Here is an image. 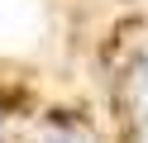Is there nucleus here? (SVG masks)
<instances>
[{"label":"nucleus","instance_id":"f257e3e1","mask_svg":"<svg viewBox=\"0 0 148 143\" xmlns=\"http://www.w3.org/2000/svg\"><path fill=\"white\" fill-rule=\"evenodd\" d=\"M129 110H134V143H148V62L129 76Z\"/></svg>","mask_w":148,"mask_h":143},{"label":"nucleus","instance_id":"f03ea898","mask_svg":"<svg viewBox=\"0 0 148 143\" xmlns=\"http://www.w3.org/2000/svg\"><path fill=\"white\" fill-rule=\"evenodd\" d=\"M43 143H96V138H91L86 129H77V124H53Z\"/></svg>","mask_w":148,"mask_h":143}]
</instances>
